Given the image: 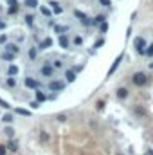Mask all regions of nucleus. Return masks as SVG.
Instances as JSON below:
<instances>
[{
    "mask_svg": "<svg viewBox=\"0 0 153 155\" xmlns=\"http://www.w3.org/2000/svg\"><path fill=\"white\" fill-rule=\"evenodd\" d=\"M40 11H41V14H43V16H47V18H49V16H52V9H49L47 5H40Z\"/></svg>",
    "mask_w": 153,
    "mask_h": 155,
    "instance_id": "obj_19",
    "label": "nucleus"
},
{
    "mask_svg": "<svg viewBox=\"0 0 153 155\" xmlns=\"http://www.w3.org/2000/svg\"><path fill=\"white\" fill-rule=\"evenodd\" d=\"M5 85H7L9 88H14V87H16V79H14V78H7V81H5Z\"/></svg>",
    "mask_w": 153,
    "mask_h": 155,
    "instance_id": "obj_27",
    "label": "nucleus"
},
{
    "mask_svg": "<svg viewBox=\"0 0 153 155\" xmlns=\"http://www.w3.org/2000/svg\"><path fill=\"white\" fill-rule=\"evenodd\" d=\"M0 43H2V45L7 43V34H0Z\"/></svg>",
    "mask_w": 153,
    "mask_h": 155,
    "instance_id": "obj_36",
    "label": "nucleus"
},
{
    "mask_svg": "<svg viewBox=\"0 0 153 155\" xmlns=\"http://www.w3.org/2000/svg\"><path fill=\"white\" fill-rule=\"evenodd\" d=\"M49 5H50V9H52V13H54V14H61V13H63V7H61L56 0H50V2H49Z\"/></svg>",
    "mask_w": 153,
    "mask_h": 155,
    "instance_id": "obj_8",
    "label": "nucleus"
},
{
    "mask_svg": "<svg viewBox=\"0 0 153 155\" xmlns=\"http://www.w3.org/2000/svg\"><path fill=\"white\" fill-rule=\"evenodd\" d=\"M117 155H123V153H117Z\"/></svg>",
    "mask_w": 153,
    "mask_h": 155,
    "instance_id": "obj_45",
    "label": "nucleus"
},
{
    "mask_svg": "<svg viewBox=\"0 0 153 155\" xmlns=\"http://www.w3.org/2000/svg\"><path fill=\"white\" fill-rule=\"evenodd\" d=\"M4 134H5V135H7V137H9V139H13V135H14V130H13V128H11V126H7V128H5V130H4Z\"/></svg>",
    "mask_w": 153,
    "mask_h": 155,
    "instance_id": "obj_28",
    "label": "nucleus"
},
{
    "mask_svg": "<svg viewBox=\"0 0 153 155\" xmlns=\"http://www.w3.org/2000/svg\"><path fill=\"white\" fill-rule=\"evenodd\" d=\"M74 16H76V18H79V22H81L83 25H90V22H88V16H87L83 11L76 9V11H74Z\"/></svg>",
    "mask_w": 153,
    "mask_h": 155,
    "instance_id": "obj_6",
    "label": "nucleus"
},
{
    "mask_svg": "<svg viewBox=\"0 0 153 155\" xmlns=\"http://www.w3.org/2000/svg\"><path fill=\"white\" fill-rule=\"evenodd\" d=\"M14 112L20 114V116H23V117H29V116H31V112H29V110H23V108H14Z\"/></svg>",
    "mask_w": 153,
    "mask_h": 155,
    "instance_id": "obj_25",
    "label": "nucleus"
},
{
    "mask_svg": "<svg viewBox=\"0 0 153 155\" xmlns=\"http://www.w3.org/2000/svg\"><path fill=\"white\" fill-rule=\"evenodd\" d=\"M5 153H7V146L0 144V155H5Z\"/></svg>",
    "mask_w": 153,
    "mask_h": 155,
    "instance_id": "obj_38",
    "label": "nucleus"
},
{
    "mask_svg": "<svg viewBox=\"0 0 153 155\" xmlns=\"http://www.w3.org/2000/svg\"><path fill=\"white\" fill-rule=\"evenodd\" d=\"M40 74H41L43 78H54V74H56V69H54L52 65L45 63V65H41V67H40Z\"/></svg>",
    "mask_w": 153,
    "mask_h": 155,
    "instance_id": "obj_3",
    "label": "nucleus"
},
{
    "mask_svg": "<svg viewBox=\"0 0 153 155\" xmlns=\"http://www.w3.org/2000/svg\"><path fill=\"white\" fill-rule=\"evenodd\" d=\"M115 94H117V98H119V99H126V98L130 96L128 88H124V87H119V88L115 90Z\"/></svg>",
    "mask_w": 153,
    "mask_h": 155,
    "instance_id": "obj_12",
    "label": "nucleus"
},
{
    "mask_svg": "<svg viewBox=\"0 0 153 155\" xmlns=\"http://www.w3.org/2000/svg\"><path fill=\"white\" fill-rule=\"evenodd\" d=\"M18 7H20V5H9V7H7V14H11V16L16 14V13H18Z\"/></svg>",
    "mask_w": 153,
    "mask_h": 155,
    "instance_id": "obj_24",
    "label": "nucleus"
},
{
    "mask_svg": "<svg viewBox=\"0 0 153 155\" xmlns=\"http://www.w3.org/2000/svg\"><path fill=\"white\" fill-rule=\"evenodd\" d=\"M52 67H54V69H61V67H63V61H61V60H56Z\"/></svg>",
    "mask_w": 153,
    "mask_h": 155,
    "instance_id": "obj_35",
    "label": "nucleus"
},
{
    "mask_svg": "<svg viewBox=\"0 0 153 155\" xmlns=\"http://www.w3.org/2000/svg\"><path fill=\"white\" fill-rule=\"evenodd\" d=\"M148 81H150V78H148L144 72H135V74L132 76V83H133L135 87H146Z\"/></svg>",
    "mask_w": 153,
    "mask_h": 155,
    "instance_id": "obj_1",
    "label": "nucleus"
},
{
    "mask_svg": "<svg viewBox=\"0 0 153 155\" xmlns=\"http://www.w3.org/2000/svg\"><path fill=\"white\" fill-rule=\"evenodd\" d=\"M23 18H25V23H27L29 27H31V25L34 23V20H36V18H34V14H25Z\"/></svg>",
    "mask_w": 153,
    "mask_h": 155,
    "instance_id": "obj_23",
    "label": "nucleus"
},
{
    "mask_svg": "<svg viewBox=\"0 0 153 155\" xmlns=\"http://www.w3.org/2000/svg\"><path fill=\"white\" fill-rule=\"evenodd\" d=\"M99 4L103 7H112V0H99Z\"/></svg>",
    "mask_w": 153,
    "mask_h": 155,
    "instance_id": "obj_31",
    "label": "nucleus"
},
{
    "mask_svg": "<svg viewBox=\"0 0 153 155\" xmlns=\"http://www.w3.org/2000/svg\"><path fill=\"white\" fill-rule=\"evenodd\" d=\"M34 98H36V101H38V103L47 101V94H45V92H41V90H38V88H36V92H34Z\"/></svg>",
    "mask_w": 153,
    "mask_h": 155,
    "instance_id": "obj_16",
    "label": "nucleus"
},
{
    "mask_svg": "<svg viewBox=\"0 0 153 155\" xmlns=\"http://www.w3.org/2000/svg\"><path fill=\"white\" fill-rule=\"evenodd\" d=\"M103 22H106V16H105V14H99V16H96V18L92 20V25H97V23L101 25Z\"/></svg>",
    "mask_w": 153,
    "mask_h": 155,
    "instance_id": "obj_20",
    "label": "nucleus"
},
{
    "mask_svg": "<svg viewBox=\"0 0 153 155\" xmlns=\"http://www.w3.org/2000/svg\"><path fill=\"white\" fill-rule=\"evenodd\" d=\"M40 139H41L43 143H47V141H49V134H47V132H41V134H40Z\"/></svg>",
    "mask_w": 153,
    "mask_h": 155,
    "instance_id": "obj_33",
    "label": "nucleus"
},
{
    "mask_svg": "<svg viewBox=\"0 0 153 155\" xmlns=\"http://www.w3.org/2000/svg\"><path fill=\"white\" fill-rule=\"evenodd\" d=\"M7 5H18V0H7Z\"/></svg>",
    "mask_w": 153,
    "mask_h": 155,
    "instance_id": "obj_42",
    "label": "nucleus"
},
{
    "mask_svg": "<svg viewBox=\"0 0 153 155\" xmlns=\"http://www.w3.org/2000/svg\"><path fill=\"white\" fill-rule=\"evenodd\" d=\"M63 88H65V83L60 81V79H52V81L49 83V90H52V92H60V90H63Z\"/></svg>",
    "mask_w": 153,
    "mask_h": 155,
    "instance_id": "obj_4",
    "label": "nucleus"
},
{
    "mask_svg": "<svg viewBox=\"0 0 153 155\" xmlns=\"http://www.w3.org/2000/svg\"><path fill=\"white\" fill-rule=\"evenodd\" d=\"M133 45H135V51L139 52V54H144L146 56V40L142 38V36H137L135 40H133Z\"/></svg>",
    "mask_w": 153,
    "mask_h": 155,
    "instance_id": "obj_2",
    "label": "nucleus"
},
{
    "mask_svg": "<svg viewBox=\"0 0 153 155\" xmlns=\"http://www.w3.org/2000/svg\"><path fill=\"white\" fill-rule=\"evenodd\" d=\"M0 58H2L4 61H13V60L16 58V54H13V52H9V51H4V52L0 54Z\"/></svg>",
    "mask_w": 153,
    "mask_h": 155,
    "instance_id": "obj_14",
    "label": "nucleus"
},
{
    "mask_svg": "<svg viewBox=\"0 0 153 155\" xmlns=\"http://www.w3.org/2000/svg\"><path fill=\"white\" fill-rule=\"evenodd\" d=\"M65 119H67V116H65V114H58V121H61V123H63Z\"/></svg>",
    "mask_w": 153,
    "mask_h": 155,
    "instance_id": "obj_40",
    "label": "nucleus"
},
{
    "mask_svg": "<svg viewBox=\"0 0 153 155\" xmlns=\"http://www.w3.org/2000/svg\"><path fill=\"white\" fill-rule=\"evenodd\" d=\"M2 121H4V123H5V125H11V123H13V121H14V117H13V116H11V114H5V116H4V117H2Z\"/></svg>",
    "mask_w": 153,
    "mask_h": 155,
    "instance_id": "obj_26",
    "label": "nucleus"
},
{
    "mask_svg": "<svg viewBox=\"0 0 153 155\" xmlns=\"http://www.w3.org/2000/svg\"><path fill=\"white\" fill-rule=\"evenodd\" d=\"M74 45H78V47H79V45H83V38H81L79 34H78V36H74Z\"/></svg>",
    "mask_w": 153,
    "mask_h": 155,
    "instance_id": "obj_29",
    "label": "nucleus"
},
{
    "mask_svg": "<svg viewBox=\"0 0 153 155\" xmlns=\"http://www.w3.org/2000/svg\"><path fill=\"white\" fill-rule=\"evenodd\" d=\"M99 31H101V33H106V31H108V23H106V22H103V23L99 25Z\"/></svg>",
    "mask_w": 153,
    "mask_h": 155,
    "instance_id": "obj_32",
    "label": "nucleus"
},
{
    "mask_svg": "<svg viewBox=\"0 0 153 155\" xmlns=\"http://www.w3.org/2000/svg\"><path fill=\"white\" fill-rule=\"evenodd\" d=\"M97 108L103 110V108H105V101H97Z\"/></svg>",
    "mask_w": 153,
    "mask_h": 155,
    "instance_id": "obj_41",
    "label": "nucleus"
},
{
    "mask_svg": "<svg viewBox=\"0 0 153 155\" xmlns=\"http://www.w3.org/2000/svg\"><path fill=\"white\" fill-rule=\"evenodd\" d=\"M18 72H20V69L16 67V65H9L7 67V78H14V76H18Z\"/></svg>",
    "mask_w": 153,
    "mask_h": 155,
    "instance_id": "obj_11",
    "label": "nucleus"
},
{
    "mask_svg": "<svg viewBox=\"0 0 153 155\" xmlns=\"http://www.w3.org/2000/svg\"><path fill=\"white\" fill-rule=\"evenodd\" d=\"M54 31H56L58 34H65V33L69 31V27H67V25H54Z\"/></svg>",
    "mask_w": 153,
    "mask_h": 155,
    "instance_id": "obj_21",
    "label": "nucleus"
},
{
    "mask_svg": "<svg viewBox=\"0 0 153 155\" xmlns=\"http://www.w3.org/2000/svg\"><path fill=\"white\" fill-rule=\"evenodd\" d=\"M123 56H124V54L121 52V54H119V56L115 58V61L112 63V67H110V70H108V76H112V74H114V72L117 70V67H119V65H121V61H123Z\"/></svg>",
    "mask_w": 153,
    "mask_h": 155,
    "instance_id": "obj_7",
    "label": "nucleus"
},
{
    "mask_svg": "<svg viewBox=\"0 0 153 155\" xmlns=\"http://www.w3.org/2000/svg\"><path fill=\"white\" fill-rule=\"evenodd\" d=\"M23 5L29 7V9H36V7L40 5V2H38V0H23Z\"/></svg>",
    "mask_w": 153,
    "mask_h": 155,
    "instance_id": "obj_18",
    "label": "nucleus"
},
{
    "mask_svg": "<svg viewBox=\"0 0 153 155\" xmlns=\"http://www.w3.org/2000/svg\"><path fill=\"white\" fill-rule=\"evenodd\" d=\"M65 78H67V83H74L76 81V72L70 70V69H67L65 70Z\"/></svg>",
    "mask_w": 153,
    "mask_h": 155,
    "instance_id": "obj_15",
    "label": "nucleus"
},
{
    "mask_svg": "<svg viewBox=\"0 0 153 155\" xmlns=\"http://www.w3.org/2000/svg\"><path fill=\"white\" fill-rule=\"evenodd\" d=\"M60 45H61V49H69V45H70V42H69V36L67 34H60Z\"/></svg>",
    "mask_w": 153,
    "mask_h": 155,
    "instance_id": "obj_13",
    "label": "nucleus"
},
{
    "mask_svg": "<svg viewBox=\"0 0 153 155\" xmlns=\"http://www.w3.org/2000/svg\"><path fill=\"white\" fill-rule=\"evenodd\" d=\"M29 107H31V108H38V107H40V103L34 99V101H31V105H29Z\"/></svg>",
    "mask_w": 153,
    "mask_h": 155,
    "instance_id": "obj_39",
    "label": "nucleus"
},
{
    "mask_svg": "<svg viewBox=\"0 0 153 155\" xmlns=\"http://www.w3.org/2000/svg\"><path fill=\"white\" fill-rule=\"evenodd\" d=\"M150 69H151V70H153V61H151V63H150Z\"/></svg>",
    "mask_w": 153,
    "mask_h": 155,
    "instance_id": "obj_44",
    "label": "nucleus"
},
{
    "mask_svg": "<svg viewBox=\"0 0 153 155\" xmlns=\"http://www.w3.org/2000/svg\"><path fill=\"white\" fill-rule=\"evenodd\" d=\"M52 38H45L43 42H40L38 43V51H43V49H49V47H52Z\"/></svg>",
    "mask_w": 153,
    "mask_h": 155,
    "instance_id": "obj_10",
    "label": "nucleus"
},
{
    "mask_svg": "<svg viewBox=\"0 0 153 155\" xmlns=\"http://www.w3.org/2000/svg\"><path fill=\"white\" fill-rule=\"evenodd\" d=\"M23 85H25L27 88H32V90H36V88L40 87V81H36L34 78H31V76H29V78H25V79H23Z\"/></svg>",
    "mask_w": 153,
    "mask_h": 155,
    "instance_id": "obj_5",
    "label": "nucleus"
},
{
    "mask_svg": "<svg viewBox=\"0 0 153 155\" xmlns=\"http://www.w3.org/2000/svg\"><path fill=\"white\" fill-rule=\"evenodd\" d=\"M0 107H2V108H5V110H9V108H11V105H9V103H5L2 98H0Z\"/></svg>",
    "mask_w": 153,
    "mask_h": 155,
    "instance_id": "obj_34",
    "label": "nucleus"
},
{
    "mask_svg": "<svg viewBox=\"0 0 153 155\" xmlns=\"http://www.w3.org/2000/svg\"><path fill=\"white\" fill-rule=\"evenodd\" d=\"M7 152H11V153H16V152H18V144H16V141L11 139V141L7 143Z\"/></svg>",
    "mask_w": 153,
    "mask_h": 155,
    "instance_id": "obj_17",
    "label": "nucleus"
},
{
    "mask_svg": "<svg viewBox=\"0 0 153 155\" xmlns=\"http://www.w3.org/2000/svg\"><path fill=\"white\" fill-rule=\"evenodd\" d=\"M4 51H9V52H13V54H18V52H20V47H18L16 43H13V42H7L5 47H4Z\"/></svg>",
    "mask_w": 153,
    "mask_h": 155,
    "instance_id": "obj_9",
    "label": "nucleus"
},
{
    "mask_svg": "<svg viewBox=\"0 0 153 155\" xmlns=\"http://www.w3.org/2000/svg\"><path fill=\"white\" fill-rule=\"evenodd\" d=\"M146 56H150V58H153V43H150V45L146 47Z\"/></svg>",
    "mask_w": 153,
    "mask_h": 155,
    "instance_id": "obj_30",
    "label": "nucleus"
},
{
    "mask_svg": "<svg viewBox=\"0 0 153 155\" xmlns=\"http://www.w3.org/2000/svg\"><path fill=\"white\" fill-rule=\"evenodd\" d=\"M36 56H38V47L32 45V47L29 49V58H31V60H36Z\"/></svg>",
    "mask_w": 153,
    "mask_h": 155,
    "instance_id": "obj_22",
    "label": "nucleus"
},
{
    "mask_svg": "<svg viewBox=\"0 0 153 155\" xmlns=\"http://www.w3.org/2000/svg\"><path fill=\"white\" fill-rule=\"evenodd\" d=\"M5 29V22L4 20H0V31H4Z\"/></svg>",
    "mask_w": 153,
    "mask_h": 155,
    "instance_id": "obj_43",
    "label": "nucleus"
},
{
    "mask_svg": "<svg viewBox=\"0 0 153 155\" xmlns=\"http://www.w3.org/2000/svg\"><path fill=\"white\" fill-rule=\"evenodd\" d=\"M103 43H105V40H103V38H101V40H97V42L94 43V49H97V47H101Z\"/></svg>",
    "mask_w": 153,
    "mask_h": 155,
    "instance_id": "obj_37",
    "label": "nucleus"
}]
</instances>
